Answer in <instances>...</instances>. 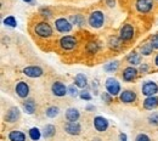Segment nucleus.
Listing matches in <instances>:
<instances>
[{
	"label": "nucleus",
	"instance_id": "obj_15",
	"mask_svg": "<svg viewBox=\"0 0 158 141\" xmlns=\"http://www.w3.org/2000/svg\"><path fill=\"white\" fill-rule=\"evenodd\" d=\"M94 126H95V129H96L98 131L103 133V131H106L107 128H108V121H107L106 118L101 117V116H98V117L94 118Z\"/></svg>",
	"mask_w": 158,
	"mask_h": 141
},
{
	"label": "nucleus",
	"instance_id": "obj_27",
	"mask_svg": "<svg viewBox=\"0 0 158 141\" xmlns=\"http://www.w3.org/2000/svg\"><path fill=\"white\" fill-rule=\"evenodd\" d=\"M69 21H71L72 24H77V26H83L84 22H85L84 17H83L81 15H79V14H76V15L69 16Z\"/></svg>",
	"mask_w": 158,
	"mask_h": 141
},
{
	"label": "nucleus",
	"instance_id": "obj_24",
	"mask_svg": "<svg viewBox=\"0 0 158 141\" xmlns=\"http://www.w3.org/2000/svg\"><path fill=\"white\" fill-rule=\"evenodd\" d=\"M122 39L119 37H111L108 39V46L113 50H119L122 48Z\"/></svg>",
	"mask_w": 158,
	"mask_h": 141
},
{
	"label": "nucleus",
	"instance_id": "obj_39",
	"mask_svg": "<svg viewBox=\"0 0 158 141\" xmlns=\"http://www.w3.org/2000/svg\"><path fill=\"white\" fill-rule=\"evenodd\" d=\"M106 1V4L110 6V7H113L114 6V4H116V1L114 0H105Z\"/></svg>",
	"mask_w": 158,
	"mask_h": 141
},
{
	"label": "nucleus",
	"instance_id": "obj_21",
	"mask_svg": "<svg viewBox=\"0 0 158 141\" xmlns=\"http://www.w3.org/2000/svg\"><path fill=\"white\" fill-rule=\"evenodd\" d=\"M74 85H77L78 88L84 89L88 85V78H86V76L83 74V73H78L76 76V78H74Z\"/></svg>",
	"mask_w": 158,
	"mask_h": 141
},
{
	"label": "nucleus",
	"instance_id": "obj_23",
	"mask_svg": "<svg viewBox=\"0 0 158 141\" xmlns=\"http://www.w3.org/2000/svg\"><path fill=\"white\" fill-rule=\"evenodd\" d=\"M10 141H26V135L20 130H12L9 134Z\"/></svg>",
	"mask_w": 158,
	"mask_h": 141
},
{
	"label": "nucleus",
	"instance_id": "obj_19",
	"mask_svg": "<svg viewBox=\"0 0 158 141\" xmlns=\"http://www.w3.org/2000/svg\"><path fill=\"white\" fill-rule=\"evenodd\" d=\"M22 107H23L24 112L28 113V114H33L35 112V110H37V105H35L34 100H32V99H28V100L24 101Z\"/></svg>",
	"mask_w": 158,
	"mask_h": 141
},
{
	"label": "nucleus",
	"instance_id": "obj_5",
	"mask_svg": "<svg viewBox=\"0 0 158 141\" xmlns=\"http://www.w3.org/2000/svg\"><path fill=\"white\" fill-rule=\"evenodd\" d=\"M134 33H135L134 27L129 23H125L119 31V38L123 41H129L134 38Z\"/></svg>",
	"mask_w": 158,
	"mask_h": 141
},
{
	"label": "nucleus",
	"instance_id": "obj_14",
	"mask_svg": "<svg viewBox=\"0 0 158 141\" xmlns=\"http://www.w3.org/2000/svg\"><path fill=\"white\" fill-rule=\"evenodd\" d=\"M119 99L123 103H133L136 100V94L133 90H123L119 95Z\"/></svg>",
	"mask_w": 158,
	"mask_h": 141
},
{
	"label": "nucleus",
	"instance_id": "obj_40",
	"mask_svg": "<svg viewBox=\"0 0 158 141\" xmlns=\"http://www.w3.org/2000/svg\"><path fill=\"white\" fill-rule=\"evenodd\" d=\"M119 141H127V134L120 133L119 134Z\"/></svg>",
	"mask_w": 158,
	"mask_h": 141
},
{
	"label": "nucleus",
	"instance_id": "obj_10",
	"mask_svg": "<svg viewBox=\"0 0 158 141\" xmlns=\"http://www.w3.org/2000/svg\"><path fill=\"white\" fill-rule=\"evenodd\" d=\"M44 71L39 66H28L23 69V74L29 77V78H39L43 76Z\"/></svg>",
	"mask_w": 158,
	"mask_h": 141
},
{
	"label": "nucleus",
	"instance_id": "obj_29",
	"mask_svg": "<svg viewBox=\"0 0 158 141\" xmlns=\"http://www.w3.org/2000/svg\"><path fill=\"white\" fill-rule=\"evenodd\" d=\"M119 67V62L118 61H113V62H110V63H106L105 66H103V69L106 71V72H114V71H117Z\"/></svg>",
	"mask_w": 158,
	"mask_h": 141
},
{
	"label": "nucleus",
	"instance_id": "obj_33",
	"mask_svg": "<svg viewBox=\"0 0 158 141\" xmlns=\"http://www.w3.org/2000/svg\"><path fill=\"white\" fill-rule=\"evenodd\" d=\"M79 93H80V91H78V86H77V85H69V86H68V94H69L72 97L79 96Z\"/></svg>",
	"mask_w": 158,
	"mask_h": 141
},
{
	"label": "nucleus",
	"instance_id": "obj_12",
	"mask_svg": "<svg viewBox=\"0 0 158 141\" xmlns=\"http://www.w3.org/2000/svg\"><path fill=\"white\" fill-rule=\"evenodd\" d=\"M63 128H64V131L69 135H79L81 131L80 124L78 122H67Z\"/></svg>",
	"mask_w": 158,
	"mask_h": 141
},
{
	"label": "nucleus",
	"instance_id": "obj_6",
	"mask_svg": "<svg viewBox=\"0 0 158 141\" xmlns=\"http://www.w3.org/2000/svg\"><path fill=\"white\" fill-rule=\"evenodd\" d=\"M55 28L60 33H68L72 31V23L64 17H60L55 21Z\"/></svg>",
	"mask_w": 158,
	"mask_h": 141
},
{
	"label": "nucleus",
	"instance_id": "obj_17",
	"mask_svg": "<svg viewBox=\"0 0 158 141\" xmlns=\"http://www.w3.org/2000/svg\"><path fill=\"white\" fill-rule=\"evenodd\" d=\"M157 107H158V97L156 95H155V96L146 97V99L143 100V108L152 111V110H155V108H157Z\"/></svg>",
	"mask_w": 158,
	"mask_h": 141
},
{
	"label": "nucleus",
	"instance_id": "obj_31",
	"mask_svg": "<svg viewBox=\"0 0 158 141\" xmlns=\"http://www.w3.org/2000/svg\"><path fill=\"white\" fill-rule=\"evenodd\" d=\"M147 121L151 125H155L157 126L158 125V112H152L148 117H147Z\"/></svg>",
	"mask_w": 158,
	"mask_h": 141
},
{
	"label": "nucleus",
	"instance_id": "obj_25",
	"mask_svg": "<svg viewBox=\"0 0 158 141\" xmlns=\"http://www.w3.org/2000/svg\"><path fill=\"white\" fill-rule=\"evenodd\" d=\"M60 113V108L57 106H50V107H48L46 108V111H45V114H46V117H49V118H55V117H57Z\"/></svg>",
	"mask_w": 158,
	"mask_h": 141
},
{
	"label": "nucleus",
	"instance_id": "obj_22",
	"mask_svg": "<svg viewBox=\"0 0 158 141\" xmlns=\"http://www.w3.org/2000/svg\"><path fill=\"white\" fill-rule=\"evenodd\" d=\"M56 134V128H55V125H52V124H48V125H45L44 128H43V136L44 138H52L54 135Z\"/></svg>",
	"mask_w": 158,
	"mask_h": 141
},
{
	"label": "nucleus",
	"instance_id": "obj_41",
	"mask_svg": "<svg viewBox=\"0 0 158 141\" xmlns=\"http://www.w3.org/2000/svg\"><path fill=\"white\" fill-rule=\"evenodd\" d=\"M140 69H141V72H146V71L148 69V66H147L146 63H142L141 67H140Z\"/></svg>",
	"mask_w": 158,
	"mask_h": 141
},
{
	"label": "nucleus",
	"instance_id": "obj_4",
	"mask_svg": "<svg viewBox=\"0 0 158 141\" xmlns=\"http://www.w3.org/2000/svg\"><path fill=\"white\" fill-rule=\"evenodd\" d=\"M141 93L142 95H145L146 97H150V96H155L158 93V85L155 81H145L141 86Z\"/></svg>",
	"mask_w": 158,
	"mask_h": 141
},
{
	"label": "nucleus",
	"instance_id": "obj_38",
	"mask_svg": "<svg viewBox=\"0 0 158 141\" xmlns=\"http://www.w3.org/2000/svg\"><path fill=\"white\" fill-rule=\"evenodd\" d=\"M151 43H152V45H153L155 49H158V34H155V35L152 37Z\"/></svg>",
	"mask_w": 158,
	"mask_h": 141
},
{
	"label": "nucleus",
	"instance_id": "obj_26",
	"mask_svg": "<svg viewBox=\"0 0 158 141\" xmlns=\"http://www.w3.org/2000/svg\"><path fill=\"white\" fill-rule=\"evenodd\" d=\"M153 45H152V43L150 41V43H146V44H143L142 46H141V55H145V56H148V55H151L152 54V51H153Z\"/></svg>",
	"mask_w": 158,
	"mask_h": 141
},
{
	"label": "nucleus",
	"instance_id": "obj_37",
	"mask_svg": "<svg viewBox=\"0 0 158 141\" xmlns=\"http://www.w3.org/2000/svg\"><path fill=\"white\" fill-rule=\"evenodd\" d=\"M102 100L106 101V103H110L112 101V95H110L108 93H103L102 94Z\"/></svg>",
	"mask_w": 158,
	"mask_h": 141
},
{
	"label": "nucleus",
	"instance_id": "obj_7",
	"mask_svg": "<svg viewBox=\"0 0 158 141\" xmlns=\"http://www.w3.org/2000/svg\"><path fill=\"white\" fill-rule=\"evenodd\" d=\"M77 44L78 41L76 39V37H72V35H64L60 39V46L63 50H73L77 46Z\"/></svg>",
	"mask_w": 158,
	"mask_h": 141
},
{
	"label": "nucleus",
	"instance_id": "obj_30",
	"mask_svg": "<svg viewBox=\"0 0 158 141\" xmlns=\"http://www.w3.org/2000/svg\"><path fill=\"white\" fill-rule=\"evenodd\" d=\"M86 51L88 54H96L99 51V44H96L95 41H90L86 45Z\"/></svg>",
	"mask_w": 158,
	"mask_h": 141
},
{
	"label": "nucleus",
	"instance_id": "obj_42",
	"mask_svg": "<svg viewBox=\"0 0 158 141\" xmlns=\"http://www.w3.org/2000/svg\"><path fill=\"white\" fill-rule=\"evenodd\" d=\"M86 110H88V111H93V110H95V107H94V106H91V105H89V106L86 107Z\"/></svg>",
	"mask_w": 158,
	"mask_h": 141
},
{
	"label": "nucleus",
	"instance_id": "obj_1",
	"mask_svg": "<svg viewBox=\"0 0 158 141\" xmlns=\"http://www.w3.org/2000/svg\"><path fill=\"white\" fill-rule=\"evenodd\" d=\"M34 33L40 38H50L52 35V33H54V29L48 22L43 21V22H39V23L35 24Z\"/></svg>",
	"mask_w": 158,
	"mask_h": 141
},
{
	"label": "nucleus",
	"instance_id": "obj_44",
	"mask_svg": "<svg viewBox=\"0 0 158 141\" xmlns=\"http://www.w3.org/2000/svg\"><path fill=\"white\" fill-rule=\"evenodd\" d=\"M24 2H31V4H34V0H23Z\"/></svg>",
	"mask_w": 158,
	"mask_h": 141
},
{
	"label": "nucleus",
	"instance_id": "obj_20",
	"mask_svg": "<svg viewBox=\"0 0 158 141\" xmlns=\"http://www.w3.org/2000/svg\"><path fill=\"white\" fill-rule=\"evenodd\" d=\"M127 61L134 67V66H139L141 63V54H139L136 51H133L130 52L128 56H127Z\"/></svg>",
	"mask_w": 158,
	"mask_h": 141
},
{
	"label": "nucleus",
	"instance_id": "obj_2",
	"mask_svg": "<svg viewBox=\"0 0 158 141\" xmlns=\"http://www.w3.org/2000/svg\"><path fill=\"white\" fill-rule=\"evenodd\" d=\"M88 22L90 24V27L93 28H101L105 23V15L103 12L101 11H94L90 14L89 19H88Z\"/></svg>",
	"mask_w": 158,
	"mask_h": 141
},
{
	"label": "nucleus",
	"instance_id": "obj_35",
	"mask_svg": "<svg viewBox=\"0 0 158 141\" xmlns=\"http://www.w3.org/2000/svg\"><path fill=\"white\" fill-rule=\"evenodd\" d=\"M135 141H151V139L146 134H139L138 136H136V139H135Z\"/></svg>",
	"mask_w": 158,
	"mask_h": 141
},
{
	"label": "nucleus",
	"instance_id": "obj_32",
	"mask_svg": "<svg viewBox=\"0 0 158 141\" xmlns=\"http://www.w3.org/2000/svg\"><path fill=\"white\" fill-rule=\"evenodd\" d=\"M4 24L5 26H7V27H16V24H17V21L16 19L14 17V16H7L5 20H4Z\"/></svg>",
	"mask_w": 158,
	"mask_h": 141
},
{
	"label": "nucleus",
	"instance_id": "obj_3",
	"mask_svg": "<svg viewBox=\"0 0 158 141\" xmlns=\"http://www.w3.org/2000/svg\"><path fill=\"white\" fill-rule=\"evenodd\" d=\"M105 86H106V90L110 95L112 96H117V95H120V83H119L116 78H108L106 79V83H105Z\"/></svg>",
	"mask_w": 158,
	"mask_h": 141
},
{
	"label": "nucleus",
	"instance_id": "obj_9",
	"mask_svg": "<svg viewBox=\"0 0 158 141\" xmlns=\"http://www.w3.org/2000/svg\"><path fill=\"white\" fill-rule=\"evenodd\" d=\"M51 91H52V94L55 96L62 97V96H64V95L68 94V88L62 81H55L51 85Z\"/></svg>",
	"mask_w": 158,
	"mask_h": 141
},
{
	"label": "nucleus",
	"instance_id": "obj_8",
	"mask_svg": "<svg viewBox=\"0 0 158 141\" xmlns=\"http://www.w3.org/2000/svg\"><path fill=\"white\" fill-rule=\"evenodd\" d=\"M135 7L140 14H147L153 9V0H136Z\"/></svg>",
	"mask_w": 158,
	"mask_h": 141
},
{
	"label": "nucleus",
	"instance_id": "obj_34",
	"mask_svg": "<svg viewBox=\"0 0 158 141\" xmlns=\"http://www.w3.org/2000/svg\"><path fill=\"white\" fill-rule=\"evenodd\" d=\"M79 97L81 99V100H85V101H90L91 100V94L88 91V90H85V89H83L80 93H79Z\"/></svg>",
	"mask_w": 158,
	"mask_h": 141
},
{
	"label": "nucleus",
	"instance_id": "obj_13",
	"mask_svg": "<svg viewBox=\"0 0 158 141\" xmlns=\"http://www.w3.org/2000/svg\"><path fill=\"white\" fill-rule=\"evenodd\" d=\"M16 94L21 99H26L29 95V86L26 81H19L16 84Z\"/></svg>",
	"mask_w": 158,
	"mask_h": 141
},
{
	"label": "nucleus",
	"instance_id": "obj_16",
	"mask_svg": "<svg viewBox=\"0 0 158 141\" xmlns=\"http://www.w3.org/2000/svg\"><path fill=\"white\" fill-rule=\"evenodd\" d=\"M21 112L19 110V107H11L7 112H6V116H5V121L9 122V123H15L20 118Z\"/></svg>",
	"mask_w": 158,
	"mask_h": 141
},
{
	"label": "nucleus",
	"instance_id": "obj_36",
	"mask_svg": "<svg viewBox=\"0 0 158 141\" xmlns=\"http://www.w3.org/2000/svg\"><path fill=\"white\" fill-rule=\"evenodd\" d=\"M40 14H41L44 17H45V16H46V17H51V15H52V12H51V11H50L48 7L41 9V10H40Z\"/></svg>",
	"mask_w": 158,
	"mask_h": 141
},
{
	"label": "nucleus",
	"instance_id": "obj_11",
	"mask_svg": "<svg viewBox=\"0 0 158 141\" xmlns=\"http://www.w3.org/2000/svg\"><path fill=\"white\" fill-rule=\"evenodd\" d=\"M139 72L138 69L133 66H129L127 68L123 69V73H122V77H123V81H133L134 79H136Z\"/></svg>",
	"mask_w": 158,
	"mask_h": 141
},
{
	"label": "nucleus",
	"instance_id": "obj_43",
	"mask_svg": "<svg viewBox=\"0 0 158 141\" xmlns=\"http://www.w3.org/2000/svg\"><path fill=\"white\" fill-rule=\"evenodd\" d=\"M155 64L158 67V54L156 55V57H155Z\"/></svg>",
	"mask_w": 158,
	"mask_h": 141
},
{
	"label": "nucleus",
	"instance_id": "obj_18",
	"mask_svg": "<svg viewBox=\"0 0 158 141\" xmlns=\"http://www.w3.org/2000/svg\"><path fill=\"white\" fill-rule=\"evenodd\" d=\"M79 117H80V113H79V111L77 108H74V107L67 108V111H66V118H67L68 122H77L79 119Z\"/></svg>",
	"mask_w": 158,
	"mask_h": 141
},
{
	"label": "nucleus",
	"instance_id": "obj_28",
	"mask_svg": "<svg viewBox=\"0 0 158 141\" xmlns=\"http://www.w3.org/2000/svg\"><path fill=\"white\" fill-rule=\"evenodd\" d=\"M41 131H40L38 128H31L29 129V138L33 141H38L41 138Z\"/></svg>",
	"mask_w": 158,
	"mask_h": 141
}]
</instances>
